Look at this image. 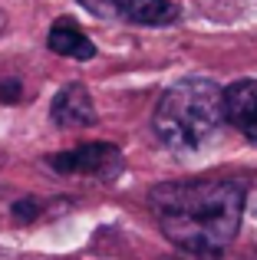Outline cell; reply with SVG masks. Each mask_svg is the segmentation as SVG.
Here are the masks:
<instances>
[{
    "label": "cell",
    "mask_w": 257,
    "mask_h": 260,
    "mask_svg": "<svg viewBox=\"0 0 257 260\" xmlns=\"http://www.w3.org/2000/svg\"><path fill=\"white\" fill-rule=\"evenodd\" d=\"M244 201L247 194L238 181H168L148 194L165 237L195 257H218L234 241Z\"/></svg>",
    "instance_id": "obj_1"
},
{
    "label": "cell",
    "mask_w": 257,
    "mask_h": 260,
    "mask_svg": "<svg viewBox=\"0 0 257 260\" xmlns=\"http://www.w3.org/2000/svg\"><path fill=\"white\" fill-rule=\"evenodd\" d=\"M224 122V89L205 76H188L168 86L152 112L155 139L178 155L205 148Z\"/></svg>",
    "instance_id": "obj_2"
},
{
    "label": "cell",
    "mask_w": 257,
    "mask_h": 260,
    "mask_svg": "<svg viewBox=\"0 0 257 260\" xmlns=\"http://www.w3.org/2000/svg\"><path fill=\"white\" fill-rule=\"evenodd\" d=\"M46 165L63 175H86V178H99V181H112L122 172V152L109 142H86V145H76L70 152L50 155Z\"/></svg>",
    "instance_id": "obj_3"
},
{
    "label": "cell",
    "mask_w": 257,
    "mask_h": 260,
    "mask_svg": "<svg viewBox=\"0 0 257 260\" xmlns=\"http://www.w3.org/2000/svg\"><path fill=\"white\" fill-rule=\"evenodd\" d=\"M79 4L103 20H122L135 26H165L178 20V7L172 0H79Z\"/></svg>",
    "instance_id": "obj_4"
},
{
    "label": "cell",
    "mask_w": 257,
    "mask_h": 260,
    "mask_svg": "<svg viewBox=\"0 0 257 260\" xmlns=\"http://www.w3.org/2000/svg\"><path fill=\"white\" fill-rule=\"evenodd\" d=\"M224 115L247 142H257V79H238L224 89Z\"/></svg>",
    "instance_id": "obj_5"
},
{
    "label": "cell",
    "mask_w": 257,
    "mask_h": 260,
    "mask_svg": "<svg viewBox=\"0 0 257 260\" xmlns=\"http://www.w3.org/2000/svg\"><path fill=\"white\" fill-rule=\"evenodd\" d=\"M50 119L56 122V125H63V128H83V125H92V122H96V106H92L89 89L79 86V83L59 89L56 99H53Z\"/></svg>",
    "instance_id": "obj_6"
},
{
    "label": "cell",
    "mask_w": 257,
    "mask_h": 260,
    "mask_svg": "<svg viewBox=\"0 0 257 260\" xmlns=\"http://www.w3.org/2000/svg\"><path fill=\"white\" fill-rule=\"evenodd\" d=\"M46 46L59 56H73V59H92L96 56V46L92 40L79 30L73 20H56L50 26V37H46Z\"/></svg>",
    "instance_id": "obj_7"
},
{
    "label": "cell",
    "mask_w": 257,
    "mask_h": 260,
    "mask_svg": "<svg viewBox=\"0 0 257 260\" xmlns=\"http://www.w3.org/2000/svg\"><path fill=\"white\" fill-rule=\"evenodd\" d=\"M4 26H7V17H4V13H0V33H4Z\"/></svg>",
    "instance_id": "obj_8"
},
{
    "label": "cell",
    "mask_w": 257,
    "mask_h": 260,
    "mask_svg": "<svg viewBox=\"0 0 257 260\" xmlns=\"http://www.w3.org/2000/svg\"><path fill=\"white\" fill-rule=\"evenodd\" d=\"M254 208H257V188H254Z\"/></svg>",
    "instance_id": "obj_9"
},
{
    "label": "cell",
    "mask_w": 257,
    "mask_h": 260,
    "mask_svg": "<svg viewBox=\"0 0 257 260\" xmlns=\"http://www.w3.org/2000/svg\"><path fill=\"white\" fill-rule=\"evenodd\" d=\"M251 260H257V257H251Z\"/></svg>",
    "instance_id": "obj_10"
}]
</instances>
